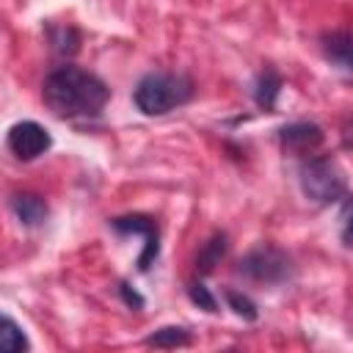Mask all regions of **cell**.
<instances>
[{"instance_id":"cell-7","label":"cell","mask_w":353,"mask_h":353,"mask_svg":"<svg viewBox=\"0 0 353 353\" xmlns=\"http://www.w3.org/2000/svg\"><path fill=\"white\" fill-rule=\"evenodd\" d=\"M325 132L320 124L314 121H292V124H284L279 130V141L287 152H295V154H309L314 152L320 143H323Z\"/></svg>"},{"instance_id":"cell-6","label":"cell","mask_w":353,"mask_h":353,"mask_svg":"<svg viewBox=\"0 0 353 353\" xmlns=\"http://www.w3.org/2000/svg\"><path fill=\"white\" fill-rule=\"evenodd\" d=\"M52 138H50V130L39 121H17L11 130H8V149L19 157V160H36L39 154H44L50 149Z\"/></svg>"},{"instance_id":"cell-4","label":"cell","mask_w":353,"mask_h":353,"mask_svg":"<svg viewBox=\"0 0 353 353\" xmlns=\"http://www.w3.org/2000/svg\"><path fill=\"white\" fill-rule=\"evenodd\" d=\"M237 273L248 281H256V284H281V281L292 279L295 265H292V256L287 251L262 243V245L251 248L237 262Z\"/></svg>"},{"instance_id":"cell-10","label":"cell","mask_w":353,"mask_h":353,"mask_svg":"<svg viewBox=\"0 0 353 353\" xmlns=\"http://www.w3.org/2000/svg\"><path fill=\"white\" fill-rule=\"evenodd\" d=\"M323 52L331 63H336L342 72H350V33L347 30H331L320 36Z\"/></svg>"},{"instance_id":"cell-2","label":"cell","mask_w":353,"mask_h":353,"mask_svg":"<svg viewBox=\"0 0 353 353\" xmlns=\"http://www.w3.org/2000/svg\"><path fill=\"white\" fill-rule=\"evenodd\" d=\"M196 94V85L188 74L176 72H149L138 80L132 102L143 116H165L174 108H182Z\"/></svg>"},{"instance_id":"cell-13","label":"cell","mask_w":353,"mask_h":353,"mask_svg":"<svg viewBox=\"0 0 353 353\" xmlns=\"http://www.w3.org/2000/svg\"><path fill=\"white\" fill-rule=\"evenodd\" d=\"M47 33L58 55H74L80 50V33L72 25H47Z\"/></svg>"},{"instance_id":"cell-8","label":"cell","mask_w":353,"mask_h":353,"mask_svg":"<svg viewBox=\"0 0 353 353\" xmlns=\"http://www.w3.org/2000/svg\"><path fill=\"white\" fill-rule=\"evenodd\" d=\"M8 204H11V212L17 215V221L25 229L41 226L47 221V215H50V207L39 193H14Z\"/></svg>"},{"instance_id":"cell-14","label":"cell","mask_w":353,"mask_h":353,"mask_svg":"<svg viewBox=\"0 0 353 353\" xmlns=\"http://www.w3.org/2000/svg\"><path fill=\"white\" fill-rule=\"evenodd\" d=\"M188 342H190V331L182 325H163L146 336V345L152 347H182Z\"/></svg>"},{"instance_id":"cell-3","label":"cell","mask_w":353,"mask_h":353,"mask_svg":"<svg viewBox=\"0 0 353 353\" xmlns=\"http://www.w3.org/2000/svg\"><path fill=\"white\" fill-rule=\"evenodd\" d=\"M298 182L306 199H312L314 204H334L339 199H345L347 193V179L345 171L336 165V160L314 154L306 157L298 168Z\"/></svg>"},{"instance_id":"cell-16","label":"cell","mask_w":353,"mask_h":353,"mask_svg":"<svg viewBox=\"0 0 353 353\" xmlns=\"http://www.w3.org/2000/svg\"><path fill=\"white\" fill-rule=\"evenodd\" d=\"M188 298L199 306V309H204V312H218V301H215V295L210 292V287H204L201 281H190L188 284Z\"/></svg>"},{"instance_id":"cell-5","label":"cell","mask_w":353,"mask_h":353,"mask_svg":"<svg viewBox=\"0 0 353 353\" xmlns=\"http://www.w3.org/2000/svg\"><path fill=\"white\" fill-rule=\"evenodd\" d=\"M110 229L119 232V234H143V251L138 254V270L146 273L154 262H157V254H160V229H157V221L149 218V215H119V218H110Z\"/></svg>"},{"instance_id":"cell-12","label":"cell","mask_w":353,"mask_h":353,"mask_svg":"<svg viewBox=\"0 0 353 353\" xmlns=\"http://www.w3.org/2000/svg\"><path fill=\"white\" fill-rule=\"evenodd\" d=\"M28 347H30V342H28L22 325L17 320H11L8 314H0V353H22Z\"/></svg>"},{"instance_id":"cell-1","label":"cell","mask_w":353,"mask_h":353,"mask_svg":"<svg viewBox=\"0 0 353 353\" xmlns=\"http://www.w3.org/2000/svg\"><path fill=\"white\" fill-rule=\"evenodd\" d=\"M41 99L61 119H88L102 113L110 99V88L94 72L66 63L44 77Z\"/></svg>"},{"instance_id":"cell-15","label":"cell","mask_w":353,"mask_h":353,"mask_svg":"<svg viewBox=\"0 0 353 353\" xmlns=\"http://www.w3.org/2000/svg\"><path fill=\"white\" fill-rule=\"evenodd\" d=\"M223 298H226V303H229V309L237 314V317H243L245 323H254L256 317H259V309H256V303L245 295V292H240V290H223Z\"/></svg>"},{"instance_id":"cell-17","label":"cell","mask_w":353,"mask_h":353,"mask_svg":"<svg viewBox=\"0 0 353 353\" xmlns=\"http://www.w3.org/2000/svg\"><path fill=\"white\" fill-rule=\"evenodd\" d=\"M119 295H121V301L130 306V309H135V312H141L143 306H146V301H143V295L130 284V281H121L119 284Z\"/></svg>"},{"instance_id":"cell-9","label":"cell","mask_w":353,"mask_h":353,"mask_svg":"<svg viewBox=\"0 0 353 353\" xmlns=\"http://www.w3.org/2000/svg\"><path fill=\"white\" fill-rule=\"evenodd\" d=\"M281 85H284V80H281V74L276 69H262L256 74V80H254V102L265 113H273L276 110V99L281 94Z\"/></svg>"},{"instance_id":"cell-11","label":"cell","mask_w":353,"mask_h":353,"mask_svg":"<svg viewBox=\"0 0 353 353\" xmlns=\"http://www.w3.org/2000/svg\"><path fill=\"white\" fill-rule=\"evenodd\" d=\"M226 248H229V243H226V232H215V234L201 245V251H199V256H196V270H199L201 276L212 273L215 265H221Z\"/></svg>"}]
</instances>
